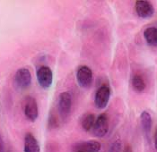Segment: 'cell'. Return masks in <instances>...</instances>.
Instances as JSON below:
<instances>
[{"label":"cell","instance_id":"cell-10","mask_svg":"<svg viewBox=\"0 0 157 152\" xmlns=\"http://www.w3.org/2000/svg\"><path fill=\"white\" fill-rule=\"evenodd\" d=\"M24 152H40V147L37 139L32 134L27 133L24 140Z\"/></svg>","mask_w":157,"mask_h":152},{"label":"cell","instance_id":"cell-19","mask_svg":"<svg viewBox=\"0 0 157 152\" xmlns=\"http://www.w3.org/2000/svg\"><path fill=\"white\" fill-rule=\"evenodd\" d=\"M75 152H84V151H81V150H75Z\"/></svg>","mask_w":157,"mask_h":152},{"label":"cell","instance_id":"cell-1","mask_svg":"<svg viewBox=\"0 0 157 152\" xmlns=\"http://www.w3.org/2000/svg\"><path fill=\"white\" fill-rule=\"evenodd\" d=\"M72 108V96L67 91L62 92L59 97L58 101V109L59 116L63 121L67 120V118L69 117L70 111Z\"/></svg>","mask_w":157,"mask_h":152},{"label":"cell","instance_id":"cell-13","mask_svg":"<svg viewBox=\"0 0 157 152\" xmlns=\"http://www.w3.org/2000/svg\"><path fill=\"white\" fill-rule=\"evenodd\" d=\"M131 84H132L134 91L136 92L144 91L145 90V87H146L144 79L142 78V76H140L138 74L134 75L132 80H131Z\"/></svg>","mask_w":157,"mask_h":152},{"label":"cell","instance_id":"cell-15","mask_svg":"<svg viewBox=\"0 0 157 152\" xmlns=\"http://www.w3.org/2000/svg\"><path fill=\"white\" fill-rule=\"evenodd\" d=\"M121 149H122L121 141L120 140H117L111 143L108 152H121Z\"/></svg>","mask_w":157,"mask_h":152},{"label":"cell","instance_id":"cell-7","mask_svg":"<svg viewBox=\"0 0 157 152\" xmlns=\"http://www.w3.org/2000/svg\"><path fill=\"white\" fill-rule=\"evenodd\" d=\"M24 116L31 122H35L39 117V106L36 99L33 97H28L25 99L24 106Z\"/></svg>","mask_w":157,"mask_h":152},{"label":"cell","instance_id":"cell-18","mask_svg":"<svg viewBox=\"0 0 157 152\" xmlns=\"http://www.w3.org/2000/svg\"><path fill=\"white\" fill-rule=\"evenodd\" d=\"M123 152H133L131 146H130V145H127V146L124 148V150H123Z\"/></svg>","mask_w":157,"mask_h":152},{"label":"cell","instance_id":"cell-14","mask_svg":"<svg viewBox=\"0 0 157 152\" xmlns=\"http://www.w3.org/2000/svg\"><path fill=\"white\" fill-rule=\"evenodd\" d=\"M95 121H96V117H95L94 115L88 114V115L85 116V117L82 119V122H81L82 127H83V129L85 131L89 132V131L93 130L94 125L95 124Z\"/></svg>","mask_w":157,"mask_h":152},{"label":"cell","instance_id":"cell-12","mask_svg":"<svg viewBox=\"0 0 157 152\" xmlns=\"http://www.w3.org/2000/svg\"><path fill=\"white\" fill-rule=\"evenodd\" d=\"M144 38L148 45L151 47H157V27H147L144 31Z\"/></svg>","mask_w":157,"mask_h":152},{"label":"cell","instance_id":"cell-9","mask_svg":"<svg viewBox=\"0 0 157 152\" xmlns=\"http://www.w3.org/2000/svg\"><path fill=\"white\" fill-rule=\"evenodd\" d=\"M101 143L97 140L81 141L75 145V151L81 150L84 152H99L101 150Z\"/></svg>","mask_w":157,"mask_h":152},{"label":"cell","instance_id":"cell-11","mask_svg":"<svg viewBox=\"0 0 157 152\" xmlns=\"http://www.w3.org/2000/svg\"><path fill=\"white\" fill-rule=\"evenodd\" d=\"M140 123H141V127L143 130V132L145 135V137L149 140L152 126H153V120L151 115L147 111H143L140 115Z\"/></svg>","mask_w":157,"mask_h":152},{"label":"cell","instance_id":"cell-5","mask_svg":"<svg viewBox=\"0 0 157 152\" xmlns=\"http://www.w3.org/2000/svg\"><path fill=\"white\" fill-rule=\"evenodd\" d=\"M110 94H111L110 88L107 85H102L97 90L94 98V104L97 108L103 109L108 106L110 98Z\"/></svg>","mask_w":157,"mask_h":152},{"label":"cell","instance_id":"cell-2","mask_svg":"<svg viewBox=\"0 0 157 152\" xmlns=\"http://www.w3.org/2000/svg\"><path fill=\"white\" fill-rule=\"evenodd\" d=\"M14 85L19 90H26L31 86L32 83V73L27 68H20L16 71L14 77Z\"/></svg>","mask_w":157,"mask_h":152},{"label":"cell","instance_id":"cell-6","mask_svg":"<svg viewBox=\"0 0 157 152\" xmlns=\"http://www.w3.org/2000/svg\"><path fill=\"white\" fill-rule=\"evenodd\" d=\"M136 14L142 19H149L155 13V7L151 2L145 0H138L135 3Z\"/></svg>","mask_w":157,"mask_h":152},{"label":"cell","instance_id":"cell-17","mask_svg":"<svg viewBox=\"0 0 157 152\" xmlns=\"http://www.w3.org/2000/svg\"><path fill=\"white\" fill-rule=\"evenodd\" d=\"M154 142H155V148L157 151V127L155 129V136H154Z\"/></svg>","mask_w":157,"mask_h":152},{"label":"cell","instance_id":"cell-8","mask_svg":"<svg viewBox=\"0 0 157 152\" xmlns=\"http://www.w3.org/2000/svg\"><path fill=\"white\" fill-rule=\"evenodd\" d=\"M109 131V121L106 114H101L96 118L95 124L93 128L94 134L98 138L104 137Z\"/></svg>","mask_w":157,"mask_h":152},{"label":"cell","instance_id":"cell-20","mask_svg":"<svg viewBox=\"0 0 157 152\" xmlns=\"http://www.w3.org/2000/svg\"><path fill=\"white\" fill-rule=\"evenodd\" d=\"M6 152H10V150H8V151H6Z\"/></svg>","mask_w":157,"mask_h":152},{"label":"cell","instance_id":"cell-4","mask_svg":"<svg viewBox=\"0 0 157 152\" xmlns=\"http://www.w3.org/2000/svg\"><path fill=\"white\" fill-rule=\"evenodd\" d=\"M76 81L80 87L86 89L92 85L93 71L87 65H82L76 72Z\"/></svg>","mask_w":157,"mask_h":152},{"label":"cell","instance_id":"cell-3","mask_svg":"<svg viewBox=\"0 0 157 152\" xmlns=\"http://www.w3.org/2000/svg\"><path fill=\"white\" fill-rule=\"evenodd\" d=\"M37 80H38L40 86L42 89H44V90L49 89L53 82L52 70L46 65L40 66L37 71Z\"/></svg>","mask_w":157,"mask_h":152},{"label":"cell","instance_id":"cell-16","mask_svg":"<svg viewBox=\"0 0 157 152\" xmlns=\"http://www.w3.org/2000/svg\"><path fill=\"white\" fill-rule=\"evenodd\" d=\"M48 126L52 129L58 128L59 126V122L58 118L55 117L53 114H51L49 116V118H48Z\"/></svg>","mask_w":157,"mask_h":152}]
</instances>
